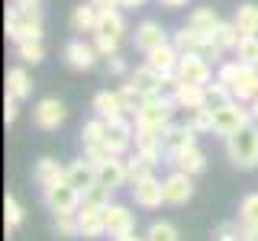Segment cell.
Segmentation results:
<instances>
[{
	"instance_id": "obj_1",
	"label": "cell",
	"mask_w": 258,
	"mask_h": 241,
	"mask_svg": "<svg viewBox=\"0 0 258 241\" xmlns=\"http://www.w3.org/2000/svg\"><path fill=\"white\" fill-rule=\"evenodd\" d=\"M216 77L232 90V96L242 103H252L258 93V64H245V61H223L216 68Z\"/></svg>"
},
{
	"instance_id": "obj_2",
	"label": "cell",
	"mask_w": 258,
	"mask_h": 241,
	"mask_svg": "<svg viewBox=\"0 0 258 241\" xmlns=\"http://www.w3.org/2000/svg\"><path fill=\"white\" fill-rule=\"evenodd\" d=\"M7 36L13 42H26V39H42V13L32 4H13L7 10Z\"/></svg>"
},
{
	"instance_id": "obj_3",
	"label": "cell",
	"mask_w": 258,
	"mask_h": 241,
	"mask_svg": "<svg viewBox=\"0 0 258 241\" xmlns=\"http://www.w3.org/2000/svg\"><path fill=\"white\" fill-rule=\"evenodd\" d=\"M245 126H252V106H245L242 100H229L223 106H213V135H229L242 132Z\"/></svg>"
},
{
	"instance_id": "obj_4",
	"label": "cell",
	"mask_w": 258,
	"mask_h": 241,
	"mask_svg": "<svg viewBox=\"0 0 258 241\" xmlns=\"http://www.w3.org/2000/svg\"><path fill=\"white\" fill-rule=\"evenodd\" d=\"M226 155L239 171H255L258 167V132L252 126H245L242 132L226 139Z\"/></svg>"
},
{
	"instance_id": "obj_5",
	"label": "cell",
	"mask_w": 258,
	"mask_h": 241,
	"mask_svg": "<svg viewBox=\"0 0 258 241\" xmlns=\"http://www.w3.org/2000/svg\"><path fill=\"white\" fill-rule=\"evenodd\" d=\"M177 103L174 96H165V93H152L142 100V106L136 109V123L142 126H158V129H168L171 126V116H174Z\"/></svg>"
},
{
	"instance_id": "obj_6",
	"label": "cell",
	"mask_w": 258,
	"mask_h": 241,
	"mask_svg": "<svg viewBox=\"0 0 258 241\" xmlns=\"http://www.w3.org/2000/svg\"><path fill=\"white\" fill-rule=\"evenodd\" d=\"M174 77L181 80V84H210V80H213V64L200 52H181Z\"/></svg>"
},
{
	"instance_id": "obj_7",
	"label": "cell",
	"mask_w": 258,
	"mask_h": 241,
	"mask_svg": "<svg viewBox=\"0 0 258 241\" xmlns=\"http://www.w3.org/2000/svg\"><path fill=\"white\" fill-rule=\"evenodd\" d=\"M42 199H45V206L52 209V212H78L81 209V190L71 187L68 177L42 187Z\"/></svg>"
},
{
	"instance_id": "obj_8",
	"label": "cell",
	"mask_w": 258,
	"mask_h": 241,
	"mask_svg": "<svg viewBox=\"0 0 258 241\" xmlns=\"http://www.w3.org/2000/svg\"><path fill=\"white\" fill-rule=\"evenodd\" d=\"M133 145H136V123H133V119H129V116L107 119V148H110V155L123 158Z\"/></svg>"
},
{
	"instance_id": "obj_9",
	"label": "cell",
	"mask_w": 258,
	"mask_h": 241,
	"mask_svg": "<svg viewBox=\"0 0 258 241\" xmlns=\"http://www.w3.org/2000/svg\"><path fill=\"white\" fill-rule=\"evenodd\" d=\"M190 196H194V174L174 167V171L165 177V203L168 206H184V203H190Z\"/></svg>"
},
{
	"instance_id": "obj_10",
	"label": "cell",
	"mask_w": 258,
	"mask_h": 241,
	"mask_svg": "<svg viewBox=\"0 0 258 241\" xmlns=\"http://www.w3.org/2000/svg\"><path fill=\"white\" fill-rule=\"evenodd\" d=\"M32 119H36V126L42 129V132H55L64 119H68V109H64L61 100H55V96H45V100L36 103V109H32Z\"/></svg>"
},
{
	"instance_id": "obj_11",
	"label": "cell",
	"mask_w": 258,
	"mask_h": 241,
	"mask_svg": "<svg viewBox=\"0 0 258 241\" xmlns=\"http://www.w3.org/2000/svg\"><path fill=\"white\" fill-rule=\"evenodd\" d=\"M133 199H136V206H142V209H158L165 203V180H158L155 174L136 180L133 183Z\"/></svg>"
},
{
	"instance_id": "obj_12",
	"label": "cell",
	"mask_w": 258,
	"mask_h": 241,
	"mask_svg": "<svg viewBox=\"0 0 258 241\" xmlns=\"http://www.w3.org/2000/svg\"><path fill=\"white\" fill-rule=\"evenodd\" d=\"M97 58H100V52H97V45L84 42V39H71L68 45H64V64H68L71 71H91Z\"/></svg>"
},
{
	"instance_id": "obj_13",
	"label": "cell",
	"mask_w": 258,
	"mask_h": 241,
	"mask_svg": "<svg viewBox=\"0 0 258 241\" xmlns=\"http://www.w3.org/2000/svg\"><path fill=\"white\" fill-rule=\"evenodd\" d=\"M103 219H107V235H126V231H136V212H129V206L123 203H107L103 206Z\"/></svg>"
},
{
	"instance_id": "obj_14",
	"label": "cell",
	"mask_w": 258,
	"mask_h": 241,
	"mask_svg": "<svg viewBox=\"0 0 258 241\" xmlns=\"http://www.w3.org/2000/svg\"><path fill=\"white\" fill-rule=\"evenodd\" d=\"M78 231H81V238H87V241L107 235L103 206H81V209H78Z\"/></svg>"
},
{
	"instance_id": "obj_15",
	"label": "cell",
	"mask_w": 258,
	"mask_h": 241,
	"mask_svg": "<svg viewBox=\"0 0 258 241\" xmlns=\"http://www.w3.org/2000/svg\"><path fill=\"white\" fill-rule=\"evenodd\" d=\"M129 80H133V84L139 87V90H142L145 96H152V93H161L165 87H174V80H177V77H165V74H158L155 68L142 64V68L129 71Z\"/></svg>"
},
{
	"instance_id": "obj_16",
	"label": "cell",
	"mask_w": 258,
	"mask_h": 241,
	"mask_svg": "<svg viewBox=\"0 0 258 241\" xmlns=\"http://www.w3.org/2000/svg\"><path fill=\"white\" fill-rule=\"evenodd\" d=\"M197 135H200V132H197L190 123L168 126V129H165V158H174L177 151L194 148V145H197Z\"/></svg>"
},
{
	"instance_id": "obj_17",
	"label": "cell",
	"mask_w": 258,
	"mask_h": 241,
	"mask_svg": "<svg viewBox=\"0 0 258 241\" xmlns=\"http://www.w3.org/2000/svg\"><path fill=\"white\" fill-rule=\"evenodd\" d=\"M177 58H181V52L174 48V42H165V45L152 48V52H145V64H149V68H155L158 74H165V77H174Z\"/></svg>"
},
{
	"instance_id": "obj_18",
	"label": "cell",
	"mask_w": 258,
	"mask_h": 241,
	"mask_svg": "<svg viewBox=\"0 0 258 241\" xmlns=\"http://www.w3.org/2000/svg\"><path fill=\"white\" fill-rule=\"evenodd\" d=\"M171 96H174L177 109H187V112L207 106V90H204V84H181V80H174Z\"/></svg>"
},
{
	"instance_id": "obj_19",
	"label": "cell",
	"mask_w": 258,
	"mask_h": 241,
	"mask_svg": "<svg viewBox=\"0 0 258 241\" xmlns=\"http://www.w3.org/2000/svg\"><path fill=\"white\" fill-rule=\"evenodd\" d=\"M97 180H100L103 187H110V190H119L123 183H129V167H126V161L119 158V155L107 158L100 167H97Z\"/></svg>"
},
{
	"instance_id": "obj_20",
	"label": "cell",
	"mask_w": 258,
	"mask_h": 241,
	"mask_svg": "<svg viewBox=\"0 0 258 241\" xmlns=\"http://www.w3.org/2000/svg\"><path fill=\"white\" fill-rule=\"evenodd\" d=\"M165 42H171V39H168V32L161 29L155 20H145V23L136 26V48H139V52H152V48H158Z\"/></svg>"
},
{
	"instance_id": "obj_21",
	"label": "cell",
	"mask_w": 258,
	"mask_h": 241,
	"mask_svg": "<svg viewBox=\"0 0 258 241\" xmlns=\"http://www.w3.org/2000/svg\"><path fill=\"white\" fill-rule=\"evenodd\" d=\"M64 177H68L71 187H78L81 193H84L91 183H97V167L87 158H78V161H71V164H68V174H64Z\"/></svg>"
},
{
	"instance_id": "obj_22",
	"label": "cell",
	"mask_w": 258,
	"mask_h": 241,
	"mask_svg": "<svg viewBox=\"0 0 258 241\" xmlns=\"http://www.w3.org/2000/svg\"><path fill=\"white\" fill-rule=\"evenodd\" d=\"M123 32H126V20H123V13H119V7L100 10V20H97V32H94V36L123 39Z\"/></svg>"
},
{
	"instance_id": "obj_23",
	"label": "cell",
	"mask_w": 258,
	"mask_h": 241,
	"mask_svg": "<svg viewBox=\"0 0 258 241\" xmlns=\"http://www.w3.org/2000/svg\"><path fill=\"white\" fill-rule=\"evenodd\" d=\"M94 112L100 119H116V116H126V103H123V96L116 93H110V90H103V93H97L94 96Z\"/></svg>"
},
{
	"instance_id": "obj_24",
	"label": "cell",
	"mask_w": 258,
	"mask_h": 241,
	"mask_svg": "<svg viewBox=\"0 0 258 241\" xmlns=\"http://www.w3.org/2000/svg\"><path fill=\"white\" fill-rule=\"evenodd\" d=\"M97 20H100V7H97L94 0H87V4L75 7V13H71V29L75 32H97Z\"/></svg>"
},
{
	"instance_id": "obj_25",
	"label": "cell",
	"mask_w": 258,
	"mask_h": 241,
	"mask_svg": "<svg viewBox=\"0 0 258 241\" xmlns=\"http://www.w3.org/2000/svg\"><path fill=\"white\" fill-rule=\"evenodd\" d=\"M168 161H171L177 171H187V174H194V177L204 174V167H207V155L197 148V145H194V148L177 151V155H174V158H168Z\"/></svg>"
},
{
	"instance_id": "obj_26",
	"label": "cell",
	"mask_w": 258,
	"mask_h": 241,
	"mask_svg": "<svg viewBox=\"0 0 258 241\" xmlns=\"http://www.w3.org/2000/svg\"><path fill=\"white\" fill-rule=\"evenodd\" d=\"M64 174H68V167H61L58 161H52V158H39L36 171H32L39 187H48V183H55V180H64Z\"/></svg>"
},
{
	"instance_id": "obj_27",
	"label": "cell",
	"mask_w": 258,
	"mask_h": 241,
	"mask_svg": "<svg viewBox=\"0 0 258 241\" xmlns=\"http://www.w3.org/2000/svg\"><path fill=\"white\" fill-rule=\"evenodd\" d=\"M220 23H223V20L216 16V10H213V7H197V10L190 13L187 26H194V29H197L204 39H210V36H213V29L220 26Z\"/></svg>"
},
{
	"instance_id": "obj_28",
	"label": "cell",
	"mask_w": 258,
	"mask_h": 241,
	"mask_svg": "<svg viewBox=\"0 0 258 241\" xmlns=\"http://www.w3.org/2000/svg\"><path fill=\"white\" fill-rule=\"evenodd\" d=\"M7 93L16 100H26L32 93V77L26 74V68H10L7 71Z\"/></svg>"
},
{
	"instance_id": "obj_29",
	"label": "cell",
	"mask_w": 258,
	"mask_h": 241,
	"mask_svg": "<svg viewBox=\"0 0 258 241\" xmlns=\"http://www.w3.org/2000/svg\"><path fill=\"white\" fill-rule=\"evenodd\" d=\"M81 145L84 148H100V145H107V119H91V123H84L81 129Z\"/></svg>"
},
{
	"instance_id": "obj_30",
	"label": "cell",
	"mask_w": 258,
	"mask_h": 241,
	"mask_svg": "<svg viewBox=\"0 0 258 241\" xmlns=\"http://www.w3.org/2000/svg\"><path fill=\"white\" fill-rule=\"evenodd\" d=\"M232 23L239 26L242 36H258V7H255V4H242V7H236V16H232Z\"/></svg>"
},
{
	"instance_id": "obj_31",
	"label": "cell",
	"mask_w": 258,
	"mask_h": 241,
	"mask_svg": "<svg viewBox=\"0 0 258 241\" xmlns=\"http://www.w3.org/2000/svg\"><path fill=\"white\" fill-rule=\"evenodd\" d=\"M210 39H213L220 48H226V52H236V45L242 42V32H239L236 23H220V26L213 29V36H210Z\"/></svg>"
},
{
	"instance_id": "obj_32",
	"label": "cell",
	"mask_w": 258,
	"mask_h": 241,
	"mask_svg": "<svg viewBox=\"0 0 258 241\" xmlns=\"http://www.w3.org/2000/svg\"><path fill=\"white\" fill-rule=\"evenodd\" d=\"M239 225L245 231H258V193H248L239 203Z\"/></svg>"
},
{
	"instance_id": "obj_33",
	"label": "cell",
	"mask_w": 258,
	"mask_h": 241,
	"mask_svg": "<svg viewBox=\"0 0 258 241\" xmlns=\"http://www.w3.org/2000/svg\"><path fill=\"white\" fill-rule=\"evenodd\" d=\"M171 42L177 52H200V45H204V36H200L194 26H184V29H177L174 36H171Z\"/></svg>"
},
{
	"instance_id": "obj_34",
	"label": "cell",
	"mask_w": 258,
	"mask_h": 241,
	"mask_svg": "<svg viewBox=\"0 0 258 241\" xmlns=\"http://www.w3.org/2000/svg\"><path fill=\"white\" fill-rule=\"evenodd\" d=\"M126 167H129V183H136V180H142V177H149L155 171V161H149L142 151H133L126 158Z\"/></svg>"
},
{
	"instance_id": "obj_35",
	"label": "cell",
	"mask_w": 258,
	"mask_h": 241,
	"mask_svg": "<svg viewBox=\"0 0 258 241\" xmlns=\"http://www.w3.org/2000/svg\"><path fill=\"white\" fill-rule=\"evenodd\" d=\"M204 90H207V106H223V103L236 100V96H232V90L223 84L220 77H213L210 84H204Z\"/></svg>"
},
{
	"instance_id": "obj_36",
	"label": "cell",
	"mask_w": 258,
	"mask_h": 241,
	"mask_svg": "<svg viewBox=\"0 0 258 241\" xmlns=\"http://www.w3.org/2000/svg\"><path fill=\"white\" fill-rule=\"evenodd\" d=\"M16 55H20V61H26V64H39V61L45 58L42 39H26V42H16Z\"/></svg>"
},
{
	"instance_id": "obj_37",
	"label": "cell",
	"mask_w": 258,
	"mask_h": 241,
	"mask_svg": "<svg viewBox=\"0 0 258 241\" xmlns=\"http://www.w3.org/2000/svg\"><path fill=\"white\" fill-rule=\"evenodd\" d=\"M110 187H103L100 180L97 183H91V187H87L84 193H81V206H107L110 203Z\"/></svg>"
},
{
	"instance_id": "obj_38",
	"label": "cell",
	"mask_w": 258,
	"mask_h": 241,
	"mask_svg": "<svg viewBox=\"0 0 258 241\" xmlns=\"http://www.w3.org/2000/svg\"><path fill=\"white\" fill-rule=\"evenodd\" d=\"M55 231H58L61 238H81L78 212H55Z\"/></svg>"
},
{
	"instance_id": "obj_39",
	"label": "cell",
	"mask_w": 258,
	"mask_h": 241,
	"mask_svg": "<svg viewBox=\"0 0 258 241\" xmlns=\"http://www.w3.org/2000/svg\"><path fill=\"white\" fill-rule=\"evenodd\" d=\"M145 241H181V238H177V228L171 222H152L145 231Z\"/></svg>"
},
{
	"instance_id": "obj_40",
	"label": "cell",
	"mask_w": 258,
	"mask_h": 241,
	"mask_svg": "<svg viewBox=\"0 0 258 241\" xmlns=\"http://www.w3.org/2000/svg\"><path fill=\"white\" fill-rule=\"evenodd\" d=\"M236 55L245 64H258V36H242V42L236 45Z\"/></svg>"
},
{
	"instance_id": "obj_41",
	"label": "cell",
	"mask_w": 258,
	"mask_h": 241,
	"mask_svg": "<svg viewBox=\"0 0 258 241\" xmlns=\"http://www.w3.org/2000/svg\"><path fill=\"white\" fill-rule=\"evenodd\" d=\"M4 219H7V231H13L23 222V206L16 203L13 193H7V199H4Z\"/></svg>"
},
{
	"instance_id": "obj_42",
	"label": "cell",
	"mask_w": 258,
	"mask_h": 241,
	"mask_svg": "<svg viewBox=\"0 0 258 241\" xmlns=\"http://www.w3.org/2000/svg\"><path fill=\"white\" fill-rule=\"evenodd\" d=\"M187 123L197 129L200 135H204V132H213V106H200V109H194Z\"/></svg>"
},
{
	"instance_id": "obj_43",
	"label": "cell",
	"mask_w": 258,
	"mask_h": 241,
	"mask_svg": "<svg viewBox=\"0 0 258 241\" xmlns=\"http://www.w3.org/2000/svg\"><path fill=\"white\" fill-rule=\"evenodd\" d=\"M119 96H123V103H126V112H129V109L136 112V109L142 106V100H145V93H142L139 87L133 84V80H129V84H123V87H119Z\"/></svg>"
},
{
	"instance_id": "obj_44",
	"label": "cell",
	"mask_w": 258,
	"mask_h": 241,
	"mask_svg": "<svg viewBox=\"0 0 258 241\" xmlns=\"http://www.w3.org/2000/svg\"><path fill=\"white\" fill-rule=\"evenodd\" d=\"M242 235H245V228H239L236 222H223L216 228V241H242Z\"/></svg>"
},
{
	"instance_id": "obj_45",
	"label": "cell",
	"mask_w": 258,
	"mask_h": 241,
	"mask_svg": "<svg viewBox=\"0 0 258 241\" xmlns=\"http://www.w3.org/2000/svg\"><path fill=\"white\" fill-rule=\"evenodd\" d=\"M94 45L100 52V58H110V55L119 52V39H110V36H94Z\"/></svg>"
},
{
	"instance_id": "obj_46",
	"label": "cell",
	"mask_w": 258,
	"mask_h": 241,
	"mask_svg": "<svg viewBox=\"0 0 258 241\" xmlns=\"http://www.w3.org/2000/svg\"><path fill=\"white\" fill-rule=\"evenodd\" d=\"M223 52L226 48H220L213 39H204V45H200V55H204L210 64H223Z\"/></svg>"
},
{
	"instance_id": "obj_47",
	"label": "cell",
	"mask_w": 258,
	"mask_h": 241,
	"mask_svg": "<svg viewBox=\"0 0 258 241\" xmlns=\"http://www.w3.org/2000/svg\"><path fill=\"white\" fill-rule=\"evenodd\" d=\"M103 64H107V74H126V61L119 58V52L116 55H110V58H103Z\"/></svg>"
},
{
	"instance_id": "obj_48",
	"label": "cell",
	"mask_w": 258,
	"mask_h": 241,
	"mask_svg": "<svg viewBox=\"0 0 258 241\" xmlns=\"http://www.w3.org/2000/svg\"><path fill=\"white\" fill-rule=\"evenodd\" d=\"M16 103H20V100L7 93V100H4V123H7V126H10L13 119H16Z\"/></svg>"
},
{
	"instance_id": "obj_49",
	"label": "cell",
	"mask_w": 258,
	"mask_h": 241,
	"mask_svg": "<svg viewBox=\"0 0 258 241\" xmlns=\"http://www.w3.org/2000/svg\"><path fill=\"white\" fill-rule=\"evenodd\" d=\"M161 7H168V10H181V7H187L190 0H158Z\"/></svg>"
},
{
	"instance_id": "obj_50",
	"label": "cell",
	"mask_w": 258,
	"mask_h": 241,
	"mask_svg": "<svg viewBox=\"0 0 258 241\" xmlns=\"http://www.w3.org/2000/svg\"><path fill=\"white\" fill-rule=\"evenodd\" d=\"M100 10H110V7H123V0H94Z\"/></svg>"
},
{
	"instance_id": "obj_51",
	"label": "cell",
	"mask_w": 258,
	"mask_h": 241,
	"mask_svg": "<svg viewBox=\"0 0 258 241\" xmlns=\"http://www.w3.org/2000/svg\"><path fill=\"white\" fill-rule=\"evenodd\" d=\"M113 241H145V238H139V235H136V231H126V235H116Z\"/></svg>"
},
{
	"instance_id": "obj_52",
	"label": "cell",
	"mask_w": 258,
	"mask_h": 241,
	"mask_svg": "<svg viewBox=\"0 0 258 241\" xmlns=\"http://www.w3.org/2000/svg\"><path fill=\"white\" fill-rule=\"evenodd\" d=\"M252 129L258 132V106H252Z\"/></svg>"
},
{
	"instance_id": "obj_53",
	"label": "cell",
	"mask_w": 258,
	"mask_h": 241,
	"mask_svg": "<svg viewBox=\"0 0 258 241\" xmlns=\"http://www.w3.org/2000/svg\"><path fill=\"white\" fill-rule=\"evenodd\" d=\"M242 241H258V231H245V235H242Z\"/></svg>"
},
{
	"instance_id": "obj_54",
	"label": "cell",
	"mask_w": 258,
	"mask_h": 241,
	"mask_svg": "<svg viewBox=\"0 0 258 241\" xmlns=\"http://www.w3.org/2000/svg\"><path fill=\"white\" fill-rule=\"evenodd\" d=\"M145 0H123V7H142Z\"/></svg>"
},
{
	"instance_id": "obj_55",
	"label": "cell",
	"mask_w": 258,
	"mask_h": 241,
	"mask_svg": "<svg viewBox=\"0 0 258 241\" xmlns=\"http://www.w3.org/2000/svg\"><path fill=\"white\" fill-rule=\"evenodd\" d=\"M13 4H32V7H39V0H13Z\"/></svg>"
},
{
	"instance_id": "obj_56",
	"label": "cell",
	"mask_w": 258,
	"mask_h": 241,
	"mask_svg": "<svg viewBox=\"0 0 258 241\" xmlns=\"http://www.w3.org/2000/svg\"><path fill=\"white\" fill-rule=\"evenodd\" d=\"M252 106H258V93H255V100H252Z\"/></svg>"
}]
</instances>
